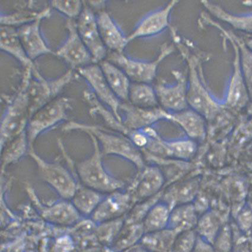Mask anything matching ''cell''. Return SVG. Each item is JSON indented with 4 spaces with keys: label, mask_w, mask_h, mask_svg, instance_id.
Returning a JSON list of instances; mask_svg holds the SVG:
<instances>
[{
    "label": "cell",
    "mask_w": 252,
    "mask_h": 252,
    "mask_svg": "<svg viewBox=\"0 0 252 252\" xmlns=\"http://www.w3.org/2000/svg\"><path fill=\"white\" fill-rule=\"evenodd\" d=\"M63 130H78L92 135L98 142L103 155L120 156L134 164L140 171L145 167L143 155L128 136L114 134L100 126L73 121L66 123Z\"/></svg>",
    "instance_id": "1"
},
{
    "label": "cell",
    "mask_w": 252,
    "mask_h": 252,
    "mask_svg": "<svg viewBox=\"0 0 252 252\" xmlns=\"http://www.w3.org/2000/svg\"><path fill=\"white\" fill-rule=\"evenodd\" d=\"M32 71L31 69H25L18 91L10 99L2 118L0 128L1 149L27 130L30 119L28 88L32 75Z\"/></svg>",
    "instance_id": "2"
},
{
    "label": "cell",
    "mask_w": 252,
    "mask_h": 252,
    "mask_svg": "<svg viewBox=\"0 0 252 252\" xmlns=\"http://www.w3.org/2000/svg\"><path fill=\"white\" fill-rule=\"evenodd\" d=\"M89 136L94 150L89 157L75 164L78 179L85 186L104 195L123 189L125 182L110 175L104 167L103 155L98 142L94 136Z\"/></svg>",
    "instance_id": "3"
},
{
    "label": "cell",
    "mask_w": 252,
    "mask_h": 252,
    "mask_svg": "<svg viewBox=\"0 0 252 252\" xmlns=\"http://www.w3.org/2000/svg\"><path fill=\"white\" fill-rule=\"evenodd\" d=\"M28 153L36 164L40 179L63 199L71 201L77 187L75 166L70 167L69 172L62 164L42 158L34 151L33 147L29 149Z\"/></svg>",
    "instance_id": "4"
},
{
    "label": "cell",
    "mask_w": 252,
    "mask_h": 252,
    "mask_svg": "<svg viewBox=\"0 0 252 252\" xmlns=\"http://www.w3.org/2000/svg\"><path fill=\"white\" fill-rule=\"evenodd\" d=\"M32 73L28 88L30 118L43 106L58 98L63 89L74 78L72 70H68L62 76L52 80L46 79L38 70Z\"/></svg>",
    "instance_id": "5"
},
{
    "label": "cell",
    "mask_w": 252,
    "mask_h": 252,
    "mask_svg": "<svg viewBox=\"0 0 252 252\" xmlns=\"http://www.w3.org/2000/svg\"><path fill=\"white\" fill-rule=\"evenodd\" d=\"M70 109L71 100L68 97H61L34 113L29 120L27 128L29 149L33 148L34 142L43 132L66 119Z\"/></svg>",
    "instance_id": "6"
},
{
    "label": "cell",
    "mask_w": 252,
    "mask_h": 252,
    "mask_svg": "<svg viewBox=\"0 0 252 252\" xmlns=\"http://www.w3.org/2000/svg\"><path fill=\"white\" fill-rule=\"evenodd\" d=\"M174 51L172 45L164 44L160 54L153 62H143L130 59L123 53L112 52L109 55L108 61L114 63L123 71L133 82L150 84L157 74L158 67L165 58Z\"/></svg>",
    "instance_id": "7"
},
{
    "label": "cell",
    "mask_w": 252,
    "mask_h": 252,
    "mask_svg": "<svg viewBox=\"0 0 252 252\" xmlns=\"http://www.w3.org/2000/svg\"><path fill=\"white\" fill-rule=\"evenodd\" d=\"M189 67L188 81L187 102L188 106L198 112L207 120H213L221 110V107L211 96L200 80L196 70V62L192 57H188Z\"/></svg>",
    "instance_id": "8"
},
{
    "label": "cell",
    "mask_w": 252,
    "mask_h": 252,
    "mask_svg": "<svg viewBox=\"0 0 252 252\" xmlns=\"http://www.w3.org/2000/svg\"><path fill=\"white\" fill-rule=\"evenodd\" d=\"M29 196L40 216L51 224L69 227L80 221L82 216L75 209L71 201H62L46 205L40 201L32 188L27 187Z\"/></svg>",
    "instance_id": "9"
},
{
    "label": "cell",
    "mask_w": 252,
    "mask_h": 252,
    "mask_svg": "<svg viewBox=\"0 0 252 252\" xmlns=\"http://www.w3.org/2000/svg\"><path fill=\"white\" fill-rule=\"evenodd\" d=\"M78 33L92 58V63L102 62L107 56V48L98 30L96 16L85 4L76 23Z\"/></svg>",
    "instance_id": "10"
},
{
    "label": "cell",
    "mask_w": 252,
    "mask_h": 252,
    "mask_svg": "<svg viewBox=\"0 0 252 252\" xmlns=\"http://www.w3.org/2000/svg\"><path fill=\"white\" fill-rule=\"evenodd\" d=\"M77 71L91 86L93 93L97 99L108 106L116 118L123 123L120 113L121 101L110 88L100 66L89 65L78 69Z\"/></svg>",
    "instance_id": "11"
},
{
    "label": "cell",
    "mask_w": 252,
    "mask_h": 252,
    "mask_svg": "<svg viewBox=\"0 0 252 252\" xmlns=\"http://www.w3.org/2000/svg\"><path fill=\"white\" fill-rule=\"evenodd\" d=\"M68 36L62 47L55 55L63 59L72 69H79L89 65L92 58L88 48L78 33L76 23L68 19L66 22Z\"/></svg>",
    "instance_id": "12"
},
{
    "label": "cell",
    "mask_w": 252,
    "mask_h": 252,
    "mask_svg": "<svg viewBox=\"0 0 252 252\" xmlns=\"http://www.w3.org/2000/svg\"><path fill=\"white\" fill-rule=\"evenodd\" d=\"M176 83L172 85L158 84L155 87L159 106L168 112H178L188 108V80L181 72H172Z\"/></svg>",
    "instance_id": "13"
},
{
    "label": "cell",
    "mask_w": 252,
    "mask_h": 252,
    "mask_svg": "<svg viewBox=\"0 0 252 252\" xmlns=\"http://www.w3.org/2000/svg\"><path fill=\"white\" fill-rule=\"evenodd\" d=\"M134 199L129 192L107 194L90 218L96 224L123 218L131 209Z\"/></svg>",
    "instance_id": "14"
},
{
    "label": "cell",
    "mask_w": 252,
    "mask_h": 252,
    "mask_svg": "<svg viewBox=\"0 0 252 252\" xmlns=\"http://www.w3.org/2000/svg\"><path fill=\"white\" fill-rule=\"evenodd\" d=\"M120 110L124 113V125L130 131L146 128L160 120H169L170 114L160 107L145 109L133 106L129 102L121 103Z\"/></svg>",
    "instance_id": "15"
},
{
    "label": "cell",
    "mask_w": 252,
    "mask_h": 252,
    "mask_svg": "<svg viewBox=\"0 0 252 252\" xmlns=\"http://www.w3.org/2000/svg\"><path fill=\"white\" fill-rule=\"evenodd\" d=\"M164 177L156 167H145L132 184L134 201H144L158 195L164 184Z\"/></svg>",
    "instance_id": "16"
},
{
    "label": "cell",
    "mask_w": 252,
    "mask_h": 252,
    "mask_svg": "<svg viewBox=\"0 0 252 252\" xmlns=\"http://www.w3.org/2000/svg\"><path fill=\"white\" fill-rule=\"evenodd\" d=\"M178 1H170L166 7L148 14L141 20L134 31L127 37L128 42L138 37L155 36L169 27V17Z\"/></svg>",
    "instance_id": "17"
},
{
    "label": "cell",
    "mask_w": 252,
    "mask_h": 252,
    "mask_svg": "<svg viewBox=\"0 0 252 252\" xmlns=\"http://www.w3.org/2000/svg\"><path fill=\"white\" fill-rule=\"evenodd\" d=\"M42 19L23 25L17 30L26 53L31 60L48 54H55L48 47L40 32V23Z\"/></svg>",
    "instance_id": "18"
},
{
    "label": "cell",
    "mask_w": 252,
    "mask_h": 252,
    "mask_svg": "<svg viewBox=\"0 0 252 252\" xmlns=\"http://www.w3.org/2000/svg\"><path fill=\"white\" fill-rule=\"evenodd\" d=\"M96 19L98 30L106 48L115 53H123L129 43L128 39L124 36L111 16L106 11H101Z\"/></svg>",
    "instance_id": "19"
},
{
    "label": "cell",
    "mask_w": 252,
    "mask_h": 252,
    "mask_svg": "<svg viewBox=\"0 0 252 252\" xmlns=\"http://www.w3.org/2000/svg\"><path fill=\"white\" fill-rule=\"evenodd\" d=\"M169 120L178 124L190 140L201 141L206 136L205 118L192 109L187 108L180 112L170 113Z\"/></svg>",
    "instance_id": "20"
},
{
    "label": "cell",
    "mask_w": 252,
    "mask_h": 252,
    "mask_svg": "<svg viewBox=\"0 0 252 252\" xmlns=\"http://www.w3.org/2000/svg\"><path fill=\"white\" fill-rule=\"evenodd\" d=\"M0 37V48L2 51L19 61L25 69H31L32 72L38 70L33 61L26 53L15 28L1 26Z\"/></svg>",
    "instance_id": "21"
},
{
    "label": "cell",
    "mask_w": 252,
    "mask_h": 252,
    "mask_svg": "<svg viewBox=\"0 0 252 252\" xmlns=\"http://www.w3.org/2000/svg\"><path fill=\"white\" fill-rule=\"evenodd\" d=\"M233 43L236 51L234 73L228 87L226 104L231 108L239 109L244 107L248 103L249 93L240 66L239 48H237L236 43Z\"/></svg>",
    "instance_id": "22"
},
{
    "label": "cell",
    "mask_w": 252,
    "mask_h": 252,
    "mask_svg": "<svg viewBox=\"0 0 252 252\" xmlns=\"http://www.w3.org/2000/svg\"><path fill=\"white\" fill-rule=\"evenodd\" d=\"M100 67L110 88L119 100L128 102L131 80L126 74L114 63L108 60L100 63Z\"/></svg>",
    "instance_id": "23"
},
{
    "label": "cell",
    "mask_w": 252,
    "mask_h": 252,
    "mask_svg": "<svg viewBox=\"0 0 252 252\" xmlns=\"http://www.w3.org/2000/svg\"><path fill=\"white\" fill-rule=\"evenodd\" d=\"M199 217L192 203L176 206L171 210L168 228L176 233L195 230Z\"/></svg>",
    "instance_id": "24"
},
{
    "label": "cell",
    "mask_w": 252,
    "mask_h": 252,
    "mask_svg": "<svg viewBox=\"0 0 252 252\" xmlns=\"http://www.w3.org/2000/svg\"><path fill=\"white\" fill-rule=\"evenodd\" d=\"M105 195L85 186L77 178V189L71 202L81 216L91 217Z\"/></svg>",
    "instance_id": "25"
},
{
    "label": "cell",
    "mask_w": 252,
    "mask_h": 252,
    "mask_svg": "<svg viewBox=\"0 0 252 252\" xmlns=\"http://www.w3.org/2000/svg\"><path fill=\"white\" fill-rule=\"evenodd\" d=\"M199 187L198 180H190L171 187L161 200L167 203L171 209L178 205L190 204L198 195Z\"/></svg>",
    "instance_id": "26"
},
{
    "label": "cell",
    "mask_w": 252,
    "mask_h": 252,
    "mask_svg": "<svg viewBox=\"0 0 252 252\" xmlns=\"http://www.w3.org/2000/svg\"><path fill=\"white\" fill-rule=\"evenodd\" d=\"M171 210L170 206L161 200L159 199L153 204L143 219L145 234L167 228Z\"/></svg>",
    "instance_id": "27"
},
{
    "label": "cell",
    "mask_w": 252,
    "mask_h": 252,
    "mask_svg": "<svg viewBox=\"0 0 252 252\" xmlns=\"http://www.w3.org/2000/svg\"><path fill=\"white\" fill-rule=\"evenodd\" d=\"M144 234L143 222L130 223L124 221L120 234L111 248L115 252H124L138 245Z\"/></svg>",
    "instance_id": "28"
},
{
    "label": "cell",
    "mask_w": 252,
    "mask_h": 252,
    "mask_svg": "<svg viewBox=\"0 0 252 252\" xmlns=\"http://www.w3.org/2000/svg\"><path fill=\"white\" fill-rule=\"evenodd\" d=\"M178 234L168 228L156 232L146 233L140 244L149 252H172Z\"/></svg>",
    "instance_id": "29"
},
{
    "label": "cell",
    "mask_w": 252,
    "mask_h": 252,
    "mask_svg": "<svg viewBox=\"0 0 252 252\" xmlns=\"http://www.w3.org/2000/svg\"><path fill=\"white\" fill-rule=\"evenodd\" d=\"M27 130L13 139L1 149V171L2 175L5 170L18 162L29 150Z\"/></svg>",
    "instance_id": "30"
},
{
    "label": "cell",
    "mask_w": 252,
    "mask_h": 252,
    "mask_svg": "<svg viewBox=\"0 0 252 252\" xmlns=\"http://www.w3.org/2000/svg\"><path fill=\"white\" fill-rule=\"evenodd\" d=\"M128 102L133 106L145 109H152L160 107L155 88L150 84L144 83H131Z\"/></svg>",
    "instance_id": "31"
},
{
    "label": "cell",
    "mask_w": 252,
    "mask_h": 252,
    "mask_svg": "<svg viewBox=\"0 0 252 252\" xmlns=\"http://www.w3.org/2000/svg\"><path fill=\"white\" fill-rule=\"evenodd\" d=\"M83 97L90 107V114L92 115H100L112 129L128 137L131 131L126 129L124 124L116 118L112 112H110L102 105L93 92L85 91L83 92Z\"/></svg>",
    "instance_id": "32"
},
{
    "label": "cell",
    "mask_w": 252,
    "mask_h": 252,
    "mask_svg": "<svg viewBox=\"0 0 252 252\" xmlns=\"http://www.w3.org/2000/svg\"><path fill=\"white\" fill-rule=\"evenodd\" d=\"M164 155L181 161H188L195 155L198 146L195 141L189 138L173 141L162 140Z\"/></svg>",
    "instance_id": "33"
},
{
    "label": "cell",
    "mask_w": 252,
    "mask_h": 252,
    "mask_svg": "<svg viewBox=\"0 0 252 252\" xmlns=\"http://www.w3.org/2000/svg\"><path fill=\"white\" fill-rule=\"evenodd\" d=\"M51 8L46 7L42 10L34 11L30 9H20L8 14H1L0 22L1 26L14 27L15 25H25L45 19L50 16Z\"/></svg>",
    "instance_id": "34"
},
{
    "label": "cell",
    "mask_w": 252,
    "mask_h": 252,
    "mask_svg": "<svg viewBox=\"0 0 252 252\" xmlns=\"http://www.w3.org/2000/svg\"><path fill=\"white\" fill-rule=\"evenodd\" d=\"M222 227L218 215L207 211L199 217L195 230L198 236L213 245Z\"/></svg>",
    "instance_id": "35"
},
{
    "label": "cell",
    "mask_w": 252,
    "mask_h": 252,
    "mask_svg": "<svg viewBox=\"0 0 252 252\" xmlns=\"http://www.w3.org/2000/svg\"><path fill=\"white\" fill-rule=\"evenodd\" d=\"M207 9L217 18L227 22L233 27L248 33H252V15L235 16L223 10L216 4L208 1H202Z\"/></svg>",
    "instance_id": "36"
},
{
    "label": "cell",
    "mask_w": 252,
    "mask_h": 252,
    "mask_svg": "<svg viewBox=\"0 0 252 252\" xmlns=\"http://www.w3.org/2000/svg\"><path fill=\"white\" fill-rule=\"evenodd\" d=\"M125 218L112 220L97 224L95 228L97 239L103 244L111 247L124 224Z\"/></svg>",
    "instance_id": "37"
},
{
    "label": "cell",
    "mask_w": 252,
    "mask_h": 252,
    "mask_svg": "<svg viewBox=\"0 0 252 252\" xmlns=\"http://www.w3.org/2000/svg\"><path fill=\"white\" fill-rule=\"evenodd\" d=\"M237 41V46L240 48V62L243 76L249 95L252 97V50L246 46L244 42L239 40Z\"/></svg>",
    "instance_id": "38"
},
{
    "label": "cell",
    "mask_w": 252,
    "mask_h": 252,
    "mask_svg": "<svg viewBox=\"0 0 252 252\" xmlns=\"http://www.w3.org/2000/svg\"><path fill=\"white\" fill-rule=\"evenodd\" d=\"M84 2L79 1H51V6L64 14L69 19L79 17L83 9Z\"/></svg>",
    "instance_id": "39"
},
{
    "label": "cell",
    "mask_w": 252,
    "mask_h": 252,
    "mask_svg": "<svg viewBox=\"0 0 252 252\" xmlns=\"http://www.w3.org/2000/svg\"><path fill=\"white\" fill-rule=\"evenodd\" d=\"M198 234L195 230L179 233L174 242L172 252H193Z\"/></svg>",
    "instance_id": "40"
},
{
    "label": "cell",
    "mask_w": 252,
    "mask_h": 252,
    "mask_svg": "<svg viewBox=\"0 0 252 252\" xmlns=\"http://www.w3.org/2000/svg\"><path fill=\"white\" fill-rule=\"evenodd\" d=\"M213 245L217 252H230L232 249L230 229L226 226L222 227Z\"/></svg>",
    "instance_id": "41"
},
{
    "label": "cell",
    "mask_w": 252,
    "mask_h": 252,
    "mask_svg": "<svg viewBox=\"0 0 252 252\" xmlns=\"http://www.w3.org/2000/svg\"><path fill=\"white\" fill-rule=\"evenodd\" d=\"M238 222L242 230L247 231L252 226V213L250 209L246 208L240 213L238 217Z\"/></svg>",
    "instance_id": "42"
},
{
    "label": "cell",
    "mask_w": 252,
    "mask_h": 252,
    "mask_svg": "<svg viewBox=\"0 0 252 252\" xmlns=\"http://www.w3.org/2000/svg\"><path fill=\"white\" fill-rule=\"evenodd\" d=\"M193 252H217L211 243L198 236Z\"/></svg>",
    "instance_id": "43"
},
{
    "label": "cell",
    "mask_w": 252,
    "mask_h": 252,
    "mask_svg": "<svg viewBox=\"0 0 252 252\" xmlns=\"http://www.w3.org/2000/svg\"><path fill=\"white\" fill-rule=\"evenodd\" d=\"M124 252H149L145 249L143 246H142L140 243L138 245L134 246L131 248L128 249Z\"/></svg>",
    "instance_id": "44"
},
{
    "label": "cell",
    "mask_w": 252,
    "mask_h": 252,
    "mask_svg": "<svg viewBox=\"0 0 252 252\" xmlns=\"http://www.w3.org/2000/svg\"><path fill=\"white\" fill-rule=\"evenodd\" d=\"M245 43L248 47L252 50V37L246 39Z\"/></svg>",
    "instance_id": "45"
}]
</instances>
